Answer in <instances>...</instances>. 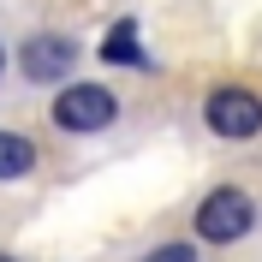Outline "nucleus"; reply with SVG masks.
Masks as SVG:
<instances>
[{"mask_svg": "<svg viewBox=\"0 0 262 262\" xmlns=\"http://www.w3.org/2000/svg\"><path fill=\"white\" fill-rule=\"evenodd\" d=\"M0 72H6V48H0Z\"/></svg>", "mask_w": 262, "mask_h": 262, "instance_id": "8", "label": "nucleus"}, {"mask_svg": "<svg viewBox=\"0 0 262 262\" xmlns=\"http://www.w3.org/2000/svg\"><path fill=\"white\" fill-rule=\"evenodd\" d=\"M48 119L72 137H90V131H107L119 119V96L114 90H101V83H66L60 96H54Z\"/></svg>", "mask_w": 262, "mask_h": 262, "instance_id": "1", "label": "nucleus"}, {"mask_svg": "<svg viewBox=\"0 0 262 262\" xmlns=\"http://www.w3.org/2000/svg\"><path fill=\"white\" fill-rule=\"evenodd\" d=\"M250 227H256V203L238 185H221V191H209L196 203V238H209V245H232Z\"/></svg>", "mask_w": 262, "mask_h": 262, "instance_id": "2", "label": "nucleus"}, {"mask_svg": "<svg viewBox=\"0 0 262 262\" xmlns=\"http://www.w3.org/2000/svg\"><path fill=\"white\" fill-rule=\"evenodd\" d=\"M0 262H12V256H6V250H0Z\"/></svg>", "mask_w": 262, "mask_h": 262, "instance_id": "9", "label": "nucleus"}, {"mask_svg": "<svg viewBox=\"0 0 262 262\" xmlns=\"http://www.w3.org/2000/svg\"><path fill=\"white\" fill-rule=\"evenodd\" d=\"M101 60H107V66H137V72H149V66H155L143 48H137V24H131V18H119L114 30L101 36Z\"/></svg>", "mask_w": 262, "mask_h": 262, "instance_id": "5", "label": "nucleus"}, {"mask_svg": "<svg viewBox=\"0 0 262 262\" xmlns=\"http://www.w3.org/2000/svg\"><path fill=\"white\" fill-rule=\"evenodd\" d=\"M143 262H196V250H191V245H179V238H173V245H161V250H149Z\"/></svg>", "mask_w": 262, "mask_h": 262, "instance_id": "7", "label": "nucleus"}, {"mask_svg": "<svg viewBox=\"0 0 262 262\" xmlns=\"http://www.w3.org/2000/svg\"><path fill=\"white\" fill-rule=\"evenodd\" d=\"M203 119H209L214 137L245 143V137H256V131H262V96H256V90H238V83H227V90H214V96L203 101Z\"/></svg>", "mask_w": 262, "mask_h": 262, "instance_id": "3", "label": "nucleus"}, {"mask_svg": "<svg viewBox=\"0 0 262 262\" xmlns=\"http://www.w3.org/2000/svg\"><path fill=\"white\" fill-rule=\"evenodd\" d=\"M72 66H78V42L60 36V30H42V36H30V42L18 48V72L30 83H66Z\"/></svg>", "mask_w": 262, "mask_h": 262, "instance_id": "4", "label": "nucleus"}, {"mask_svg": "<svg viewBox=\"0 0 262 262\" xmlns=\"http://www.w3.org/2000/svg\"><path fill=\"white\" fill-rule=\"evenodd\" d=\"M36 173V143L18 131H0V179H24Z\"/></svg>", "mask_w": 262, "mask_h": 262, "instance_id": "6", "label": "nucleus"}]
</instances>
